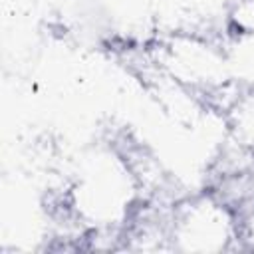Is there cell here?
Here are the masks:
<instances>
[{
    "label": "cell",
    "instance_id": "obj_1",
    "mask_svg": "<svg viewBox=\"0 0 254 254\" xmlns=\"http://www.w3.org/2000/svg\"><path fill=\"white\" fill-rule=\"evenodd\" d=\"M169 242L175 250H228L240 242L238 208L214 190L185 194L171 208Z\"/></svg>",
    "mask_w": 254,
    "mask_h": 254
}]
</instances>
